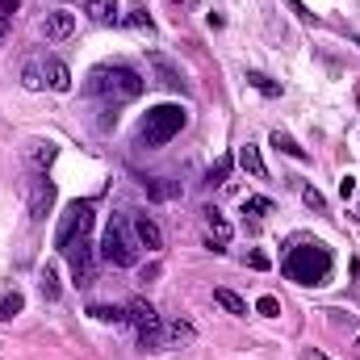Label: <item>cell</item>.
Returning <instances> with one entry per match:
<instances>
[{
  "label": "cell",
  "instance_id": "6da1fadb",
  "mask_svg": "<svg viewBox=\"0 0 360 360\" xmlns=\"http://www.w3.org/2000/svg\"><path fill=\"white\" fill-rule=\"evenodd\" d=\"M84 89L92 96H101L105 105H126V101L143 96V76L134 68H126V63H101V68L89 72V84Z\"/></svg>",
  "mask_w": 360,
  "mask_h": 360
},
{
  "label": "cell",
  "instance_id": "7a4b0ae2",
  "mask_svg": "<svg viewBox=\"0 0 360 360\" xmlns=\"http://www.w3.org/2000/svg\"><path fill=\"white\" fill-rule=\"evenodd\" d=\"M281 269L297 285H327V276H331V248L327 243H297V248H289Z\"/></svg>",
  "mask_w": 360,
  "mask_h": 360
},
{
  "label": "cell",
  "instance_id": "3957f363",
  "mask_svg": "<svg viewBox=\"0 0 360 360\" xmlns=\"http://www.w3.org/2000/svg\"><path fill=\"white\" fill-rule=\"evenodd\" d=\"M184 109L180 105H155V109H147L143 113V122H139V147H164L168 139H176L180 130H184Z\"/></svg>",
  "mask_w": 360,
  "mask_h": 360
},
{
  "label": "cell",
  "instance_id": "277c9868",
  "mask_svg": "<svg viewBox=\"0 0 360 360\" xmlns=\"http://www.w3.org/2000/svg\"><path fill=\"white\" fill-rule=\"evenodd\" d=\"M126 323L139 331V348H143V352H164V348H168V344H164V319L155 314L151 302L134 297V302L126 306Z\"/></svg>",
  "mask_w": 360,
  "mask_h": 360
},
{
  "label": "cell",
  "instance_id": "5b68a950",
  "mask_svg": "<svg viewBox=\"0 0 360 360\" xmlns=\"http://www.w3.org/2000/svg\"><path fill=\"white\" fill-rule=\"evenodd\" d=\"M101 256H105L113 269H130V264L139 260V248L130 243L122 218H109V226H105V235H101Z\"/></svg>",
  "mask_w": 360,
  "mask_h": 360
},
{
  "label": "cell",
  "instance_id": "8992f818",
  "mask_svg": "<svg viewBox=\"0 0 360 360\" xmlns=\"http://www.w3.org/2000/svg\"><path fill=\"white\" fill-rule=\"evenodd\" d=\"M89 231H92V201H72V205L63 210V218H59V231H55V248L63 252L68 243L84 239Z\"/></svg>",
  "mask_w": 360,
  "mask_h": 360
},
{
  "label": "cell",
  "instance_id": "52a82bcc",
  "mask_svg": "<svg viewBox=\"0 0 360 360\" xmlns=\"http://www.w3.org/2000/svg\"><path fill=\"white\" fill-rule=\"evenodd\" d=\"M63 256H68V264H72V276H76V285H92L96 281V252H92V239H76V243H68L63 248Z\"/></svg>",
  "mask_w": 360,
  "mask_h": 360
},
{
  "label": "cell",
  "instance_id": "ba28073f",
  "mask_svg": "<svg viewBox=\"0 0 360 360\" xmlns=\"http://www.w3.org/2000/svg\"><path fill=\"white\" fill-rule=\"evenodd\" d=\"M51 205H55V180H46V172H38L30 180V218L42 222L51 214Z\"/></svg>",
  "mask_w": 360,
  "mask_h": 360
},
{
  "label": "cell",
  "instance_id": "9c48e42d",
  "mask_svg": "<svg viewBox=\"0 0 360 360\" xmlns=\"http://www.w3.org/2000/svg\"><path fill=\"white\" fill-rule=\"evenodd\" d=\"M205 231H210V248L214 252H222L226 243H231V235H235V226L222 218V210H214V205H205Z\"/></svg>",
  "mask_w": 360,
  "mask_h": 360
},
{
  "label": "cell",
  "instance_id": "30bf717a",
  "mask_svg": "<svg viewBox=\"0 0 360 360\" xmlns=\"http://www.w3.org/2000/svg\"><path fill=\"white\" fill-rule=\"evenodd\" d=\"M130 226H134V239H139L147 252H160V248H164V231H160V222H155V218L134 214V222H130Z\"/></svg>",
  "mask_w": 360,
  "mask_h": 360
},
{
  "label": "cell",
  "instance_id": "8fae6325",
  "mask_svg": "<svg viewBox=\"0 0 360 360\" xmlns=\"http://www.w3.org/2000/svg\"><path fill=\"white\" fill-rule=\"evenodd\" d=\"M147 63L155 68V76H160V84H164V89H172V92L180 89V92H184V76H180V68L172 63V59H168V55L151 51V55H147Z\"/></svg>",
  "mask_w": 360,
  "mask_h": 360
},
{
  "label": "cell",
  "instance_id": "7c38bea8",
  "mask_svg": "<svg viewBox=\"0 0 360 360\" xmlns=\"http://www.w3.org/2000/svg\"><path fill=\"white\" fill-rule=\"evenodd\" d=\"M72 34H76V13H72V8H55V13H46V38L63 42V38H72Z\"/></svg>",
  "mask_w": 360,
  "mask_h": 360
},
{
  "label": "cell",
  "instance_id": "4fadbf2b",
  "mask_svg": "<svg viewBox=\"0 0 360 360\" xmlns=\"http://www.w3.org/2000/svg\"><path fill=\"white\" fill-rule=\"evenodd\" d=\"M42 76H46V89H55V92L72 89V72H68V63H63V59H46Z\"/></svg>",
  "mask_w": 360,
  "mask_h": 360
},
{
  "label": "cell",
  "instance_id": "5bb4252c",
  "mask_svg": "<svg viewBox=\"0 0 360 360\" xmlns=\"http://www.w3.org/2000/svg\"><path fill=\"white\" fill-rule=\"evenodd\" d=\"M55 155H59V147H55L51 139H34V143H30V164H34L38 172H46V168L55 164Z\"/></svg>",
  "mask_w": 360,
  "mask_h": 360
},
{
  "label": "cell",
  "instance_id": "9a60e30c",
  "mask_svg": "<svg viewBox=\"0 0 360 360\" xmlns=\"http://www.w3.org/2000/svg\"><path fill=\"white\" fill-rule=\"evenodd\" d=\"M193 340H197V331H193L188 323H180V319L164 323V344H168V348H188Z\"/></svg>",
  "mask_w": 360,
  "mask_h": 360
},
{
  "label": "cell",
  "instance_id": "2e32d148",
  "mask_svg": "<svg viewBox=\"0 0 360 360\" xmlns=\"http://www.w3.org/2000/svg\"><path fill=\"white\" fill-rule=\"evenodd\" d=\"M84 13L96 25H117V0H84Z\"/></svg>",
  "mask_w": 360,
  "mask_h": 360
},
{
  "label": "cell",
  "instance_id": "e0dca14e",
  "mask_svg": "<svg viewBox=\"0 0 360 360\" xmlns=\"http://www.w3.org/2000/svg\"><path fill=\"white\" fill-rule=\"evenodd\" d=\"M272 147H276V151H285V155H289V160H297V164H306V160H310V151H306L293 134H285V130H272Z\"/></svg>",
  "mask_w": 360,
  "mask_h": 360
},
{
  "label": "cell",
  "instance_id": "ac0fdd59",
  "mask_svg": "<svg viewBox=\"0 0 360 360\" xmlns=\"http://www.w3.org/2000/svg\"><path fill=\"white\" fill-rule=\"evenodd\" d=\"M239 164H243V172L248 176H256V180H264L269 176V168H264V155H260V147H239Z\"/></svg>",
  "mask_w": 360,
  "mask_h": 360
},
{
  "label": "cell",
  "instance_id": "d6986e66",
  "mask_svg": "<svg viewBox=\"0 0 360 360\" xmlns=\"http://www.w3.org/2000/svg\"><path fill=\"white\" fill-rule=\"evenodd\" d=\"M143 184H147V193H151V197H160V201H168V197H180V193H184V188H180V180H143Z\"/></svg>",
  "mask_w": 360,
  "mask_h": 360
},
{
  "label": "cell",
  "instance_id": "ffe728a7",
  "mask_svg": "<svg viewBox=\"0 0 360 360\" xmlns=\"http://www.w3.org/2000/svg\"><path fill=\"white\" fill-rule=\"evenodd\" d=\"M214 302H218L222 310H231V314H248V302H243L239 293H231V289H214Z\"/></svg>",
  "mask_w": 360,
  "mask_h": 360
},
{
  "label": "cell",
  "instance_id": "44dd1931",
  "mask_svg": "<svg viewBox=\"0 0 360 360\" xmlns=\"http://www.w3.org/2000/svg\"><path fill=\"white\" fill-rule=\"evenodd\" d=\"M21 310H25V297H21V293H8V297H0V323L17 319Z\"/></svg>",
  "mask_w": 360,
  "mask_h": 360
},
{
  "label": "cell",
  "instance_id": "7402d4cb",
  "mask_svg": "<svg viewBox=\"0 0 360 360\" xmlns=\"http://www.w3.org/2000/svg\"><path fill=\"white\" fill-rule=\"evenodd\" d=\"M248 84H252L256 92H264V96H281V84H276V80H269L264 72H248Z\"/></svg>",
  "mask_w": 360,
  "mask_h": 360
},
{
  "label": "cell",
  "instance_id": "603a6c76",
  "mask_svg": "<svg viewBox=\"0 0 360 360\" xmlns=\"http://www.w3.org/2000/svg\"><path fill=\"white\" fill-rule=\"evenodd\" d=\"M231 168H235V160H231V155H222V160H218V164L210 168V176H205V184H214V188H218V184H226V176H231Z\"/></svg>",
  "mask_w": 360,
  "mask_h": 360
},
{
  "label": "cell",
  "instance_id": "cb8c5ba5",
  "mask_svg": "<svg viewBox=\"0 0 360 360\" xmlns=\"http://www.w3.org/2000/svg\"><path fill=\"white\" fill-rule=\"evenodd\" d=\"M38 285H42V297H46V302H55V297H59V276H55V269H51V264L42 269Z\"/></svg>",
  "mask_w": 360,
  "mask_h": 360
},
{
  "label": "cell",
  "instance_id": "d4e9b609",
  "mask_svg": "<svg viewBox=\"0 0 360 360\" xmlns=\"http://www.w3.org/2000/svg\"><path fill=\"white\" fill-rule=\"evenodd\" d=\"M89 314L96 323H126V310H117V306H92Z\"/></svg>",
  "mask_w": 360,
  "mask_h": 360
},
{
  "label": "cell",
  "instance_id": "484cf974",
  "mask_svg": "<svg viewBox=\"0 0 360 360\" xmlns=\"http://www.w3.org/2000/svg\"><path fill=\"white\" fill-rule=\"evenodd\" d=\"M302 201H306V205H310L314 214H327V197H323V193H319L314 184H306V188H302Z\"/></svg>",
  "mask_w": 360,
  "mask_h": 360
},
{
  "label": "cell",
  "instance_id": "4316f807",
  "mask_svg": "<svg viewBox=\"0 0 360 360\" xmlns=\"http://www.w3.org/2000/svg\"><path fill=\"white\" fill-rule=\"evenodd\" d=\"M13 13H17V0H0V46L8 38V25H13Z\"/></svg>",
  "mask_w": 360,
  "mask_h": 360
},
{
  "label": "cell",
  "instance_id": "83f0119b",
  "mask_svg": "<svg viewBox=\"0 0 360 360\" xmlns=\"http://www.w3.org/2000/svg\"><path fill=\"white\" fill-rule=\"evenodd\" d=\"M21 84H25L30 92H38L42 84H46V76H42V68H38V63H30V68L21 72Z\"/></svg>",
  "mask_w": 360,
  "mask_h": 360
},
{
  "label": "cell",
  "instance_id": "f1b7e54d",
  "mask_svg": "<svg viewBox=\"0 0 360 360\" xmlns=\"http://www.w3.org/2000/svg\"><path fill=\"white\" fill-rule=\"evenodd\" d=\"M243 214L264 218V214H272V201H269V197H248V201H243Z\"/></svg>",
  "mask_w": 360,
  "mask_h": 360
},
{
  "label": "cell",
  "instance_id": "f546056e",
  "mask_svg": "<svg viewBox=\"0 0 360 360\" xmlns=\"http://www.w3.org/2000/svg\"><path fill=\"white\" fill-rule=\"evenodd\" d=\"M256 310H260V314H264V319H276V314H281V302H276V297H272V293H264V297H260V302H256Z\"/></svg>",
  "mask_w": 360,
  "mask_h": 360
},
{
  "label": "cell",
  "instance_id": "4dcf8cb0",
  "mask_svg": "<svg viewBox=\"0 0 360 360\" xmlns=\"http://www.w3.org/2000/svg\"><path fill=\"white\" fill-rule=\"evenodd\" d=\"M126 21H130L134 30H147V34H151V17H147V13H130Z\"/></svg>",
  "mask_w": 360,
  "mask_h": 360
},
{
  "label": "cell",
  "instance_id": "1f68e13d",
  "mask_svg": "<svg viewBox=\"0 0 360 360\" xmlns=\"http://www.w3.org/2000/svg\"><path fill=\"white\" fill-rule=\"evenodd\" d=\"M352 193H356V180H352V176H344V180H340V197H344V201H348V197H352Z\"/></svg>",
  "mask_w": 360,
  "mask_h": 360
},
{
  "label": "cell",
  "instance_id": "d6a6232c",
  "mask_svg": "<svg viewBox=\"0 0 360 360\" xmlns=\"http://www.w3.org/2000/svg\"><path fill=\"white\" fill-rule=\"evenodd\" d=\"M252 269H269V256L264 252H252Z\"/></svg>",
  "mask_w": 360,
  "mask_h": 360
},
{
  "label": "cell",
  "instance_id": "836d02e7",
  "mask_svg": "<svg viewBox=\"0 0 360 360\" xmlns=\"http://www.w3.org/2000/svg\"><path fill=\"white\" fill-rule=\"evenodd\" d=\"M302 360H331V356H323V352H314V348H302Z\"/></svg>",
  "mask_w": 360,
  "mask_h": 360
},
{
  "label": "cell",
  "instance_id": "e575fe53",
  "mask_svg": "<svg viewBox=\"0 0 360 360\" xmlns=\"http://www.w3.org/2000/svg\"><path fill=\"white\" fill-rule=\"evenodd\" d=\"M172 4H193V0H172Z\"/></svg>",
  "mask_w": 360,
  "mask_h": 360
},
{
  "label": "cell",
  "instance_id": "d590c367",
  "mask_svg": "<svg viewBox=\"0 0 360 360\" xmlns=\"http://www.w3.org/2000/svg\"><path fill=\"white\" fill-rule=\"evenodd\" d=\"M356 344H360V340H356Z\"/></svg>",
  "mask_w": 360,
  "mask_h": 360
}]
</instances>
